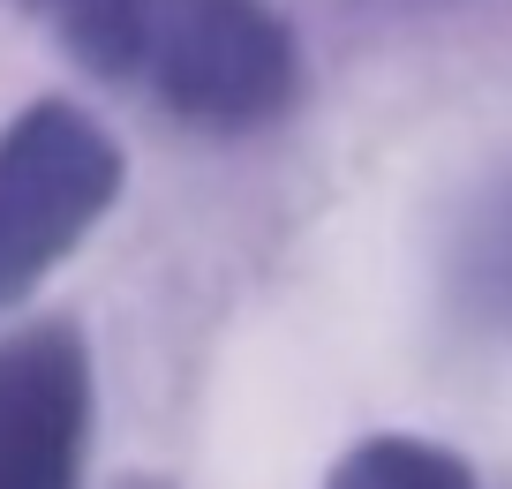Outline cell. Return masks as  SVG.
Returning a JSON list of instances; mask_svg holds the SVG:
<instances>
[{
    "label": "cell",
    "mask_w": 512,
    "mask_h": 489,
    "mask_svg": "<svg viewBox=\"0 0 512 489\" xmlns=\"http://www.w3.org/2000/svg\"><path fill=\"white\" fill-rule=\"evenodd\" d=\"M113 83H144L189 128L241 136L294 106L302 61L272 0H136Z\"/></svg>",
    "instance_id": "obj_1"
},
{
    "label": "cell",
    "mask_w": 512,
    "mask_h": 489,
    "mask_svg": "<svg viewBox=\"0 0 512 489\" xmlns=\"http://www.w3.org/2000/svg\"><path fill=\"white\" fill-rule=\"evenodd\" d=\"M121 196V143L76 98H38L0 128V316L91 241Z\"/></svg>",
    "instance_id": "obj_2"
},
{
    "label": "cell",
    "mask_w": 512,
    "mask_h": 489,
    "mask_svg": "<svg viewBox=\"0 0 512 489\" xmlns=\"http://www.w3.org/2000/svg\"><path fill=\"white\" fill-rule=\"evenodd\" d=\"M91 354L68 324L0 332V489H83Z\"/></svg>",
    "instance_id": "obj_3"
},
{
    "label": "cell",
    "mask_w": 512,
    "mask_h": 489,
    "mask_svg": "<svg viewBox=\"0 0 512 489\" xmlns=\"http://www.w3.org/2000/svg\"><path fill=\"white\" fill-rule=\"evenodd\" d=\"M445 286L467 324H482L497 339L512 332V174L460 219L452 256H445Z\"/></svg>",
    "instance_id": "obj_4"
},
{
    "label": "cell",
    "mask_w": 512,
    "mask_h": 489,
    "mask_svg": "<svg viewBox=\"0 0 512 489\" xmlns=\"http://www.w3.org/2000/svg\"><path fill=\"white\" fill-rule=\"evenodd\" d=\"M324 489H482V482L467 474L460 452L392 429V437H362L354 444V452L324 474Z\"/></svg>",
    "instance_id": "obj_5"
},
{
    "label": "cell",
    "mask_w": 512,
    "mask_h": 489,
    "mask_svg": "<svg viewBox=\"0 0 512 489\" xmlns=\"http://www.w3.org/2000/svg\"><path fill=\"white\" fill-rule=\"evenodd\" d=\"M23 16H38L53 38L68 46V61H83L91 76H121V46H128V8L136 0H8Z\"/></svg>",
    "instance_id": "obj_6"
},
{
    "label": "cell",
    "mask_w": 512,
    "mask_h": 489,
    "mask_svg": "<svg viewBox=\"0 0 512 489\" xmlns=\"http://www.w3.org/2000/svg\"><path fill=\"white\" fill-rule=\"evenodd\" d=\"M121 489H166V482H151V474H128V482Z\"/></svg>",
    "instance_id": "obj_7"
}]
</instances>
